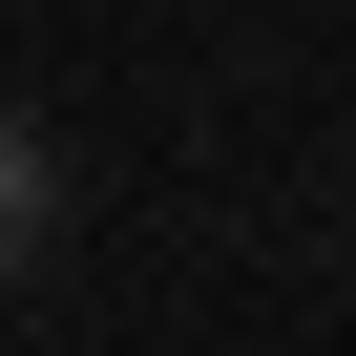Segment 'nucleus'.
<instances>
[{
    "label": "nucleus",
    "instance_id": "obj_1",
    "mask_svg": "<svg viewBox=\"0 0 356 356\" xmlns=\"http://www.w3.org/2000/svg\"><path fill=\"white\" fill-rule=\"evenodd\" d=\"M42 252H63V147H42L22 105H0V293H22Z\"/></svg>",
    "mask_w": 356,
    "mask_h": 356
}]
</instances>
